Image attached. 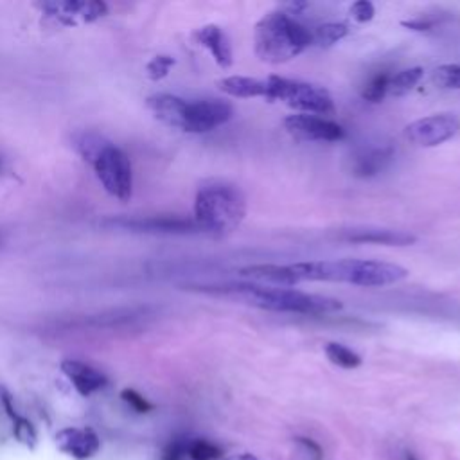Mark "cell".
<instances>
[{
	"label": "cell",
	"instance_id": "2e32d148",
	"mask_svg": "<svg viewBox=\"0 0 460 460\" xmlns=\"http://www.w3.org/2000/svg\"><path fill=\"white\" fill-rule=\"evenodd\" d=\"M186 106L188 101L173 94H155L147 97V108L155 113V117L177 130H182Z\"/></svg>",
	"mask_w": 460,
	"mask_h": 460
},
{
	"label": "cell",
	"instance_id": "484cf974",
	"mask_svg": "<svg viewBox=\"0 0 460 460\" xmlns=\"http://www.w3.org/2000/svg\"><path fill=\"white\" fill-rule=\"evenodd\" d=\"M188 455L191 456V460H218L222 458L223 451L214 446L209 440H193L191 444H188Z\"/></svg>",
	"mask_w": 460,
	"mask_h": 460
},
{
	"label": "cell",
	"instance_id": "7c38bea8",
	"mask_svg": "<svg viewBox=\"0 0 460 460\" xmlns=\"http://www.w3.org/2000/svg\"><path fill=\"white\" fill-rule=\"evenodd\" d=\"M40 8L63 26L96 22L103 19L108 12L105 3H76V0H67V3H46Z\"/></svg>",
	"mask_w": 460,
	"mask_h": 460
},
{
	"label": "cell",
	"instance_id": "d6986e66",
	"mask_svg": "<svg viewBox=\"0 0 460 460\" xmlns=\"http://www.w3.org/2000/svg\"><path fill=\"white\" fill-rule=\"evenodd\" d=\"M220 90L232 96V97H266L268 99V81L266 79H255V78H245V76H230L222 79Z\"/></svg>",
	"mask_w": 460,
	"mask_h": 460
},
{
	"label": "cell",
	"instance_id": "8992f818",
	"mask_svg": "<svg viewBox=\"0 0 460 460\" xmlns=\"http://www.w3.org/2000/svg\"><path fill=\"white\" fill-rule=\"evenodd\" d=\"M106 229H119L137 234H161V236H191L204 232L195 218L182 216H121L101 222Z\"/></svg>",
	"mask_w": 460,
	"mask_h": 460
},
{
	"label": "cell",
	"instance_id": "d6a6232c",
	"mask_svg": "<svg viewBox=\"0 0 460 460\" xmlns=\"http://www.w3.org/2000/svg\"><path fill=\"white\" fill-rule=\"evenodd\" d=\"M0 403H3V406H4L6 412H8V415H10L13 421L21 417V415L15 412V405H13V399H12L10 392H8L6 389H3V387H0Z\"/></svg>",
	"mask_w": 460,
	"mask_h": 460
},
{
	"label": "cell",
	"instance_id": "e0dca14e",
	"mask_svg": "<svg viewBox=\"0 0 460 460\" xmlns=\"http://www.w3.org/2000/svg\"><path fill=\"white\" fill-rule=\"evenodd\" d=\"M195 38L200 46H204L205 49L211 51L214 62L222 69H229L232 65V47H230L227 35L222 31V28H218L214 24L204 26L195 33Z\"/></svg>",
	"mask_w": 460,
	"mask_h": 460
},
{
	"label": "cell",
	"instance_id": "9a60e30c",
	"mask_svg": "<svg viewBox=\"0 0 460 460\" xmlns=\"http://www.w3.org/2000/svg\"><path fill=\"white\" fill-rule=\"evenodd\" d=\"M62 371L83 396H90L106 385V376L83 362L65 360L62 364Z\"/></svg>",
	"mask_w": 460,
	"mask_h": 460
},
{
	"label": "cell",
	"instance_id": "1f68e13d",
	"mask_svg": "<svg viewBox=\"0 0 460 460\" xmlns=\"http://www.w3.org/2000/svg\"><path fill=\"white\" fill-rule=\"evenodd\" d=\"M188 455V444L182 440L173 442L166 453H164V460H184V456Z\"/></svg>",
	"mask_w": 460,
	"mask_h": 460
},
{
	"label": "cell",
	"instance_id": "ac0fdd59",
	"mask_svg": "<svg viewBox=\"0 0 460 460\" xmlns=\"http://www.w3.org/2000/svg\"><path fill=\"white\" fill-rule=\"evenodd\" d=\"M394 149L390 146L385 147H374L365 151L364 155H360L353 166V175L360 179H371L380 175L392 161Z\"/></svg>",
	"mask_w": 460,
	"mask_h": 460
},
{
	"label": "cell",
	"instance_id": "4316f807",
	"mask_svg": "<svg viewBox=\"0 0 460 460\" xmlns=\"http://www.w3.org/2000/svg\"><path fill=\"white\" fill-rule=\"evenodd\" d=\"M173 65H175V60H173L171 56L161 54V56H155V58H153V60L147 63L146 71H147V76H149L153 81H159V79H164V78L170 74V71L173 69Z\"/></svg>",
	"mask_w": 460,
	"mask_h": 460
},
{
	"label": "cell",
	"instance_id": "f1b7e54d",
	"mask_svg": "<svg viewBox=\"0 0 460 460\" xmlns=\"http://www.w3.org/2000/svg\"><path fill=\"white\" fill-rule=\"evenodd\" d=\"M374 15H376V8L372 3H369V0H358V3L351 6V17L360 24L371 22Z\"/></svg>",
	"mask_w": 460,
	"mask_h": 460
},
{
	"label": "cell",
	"instance_id": "8d00e7d4",
	"mask_svg": "<svg viewBox=\"0 0 460 460\" xmlns=\"http://www.w3.org/2000/svg\"><path fill=\"white\" fill-rule=\"evenodd\" d=\"M0 171H3V157H0Z\"/></svg>",
	"mask_w": 460,
	"mask_h": 460
},
{
	"label": "cell",
	"instance_id": "836d02e7",
	"mask_svg": "<svg viewBox=\"0 0 460 460\" xmlns=\"http://www.w3.org/2000/svg\"><path fill=\"white\" fill-rule=\"evenodd\" d=\"M297 442L302 444L304 447H308L310 453L314 455L315 460H322V449L319 444H315L312 439H305V437H297Z\"/></svg>",
	"mask_w": 460,
	"mask_h": 460
},
{
	"label": "cell",
	"instance_id": "3957f363",
	"mask_svg": "<svg viewBox=\"0 0 460 460\" xmlns=\"http://www.w3.org/2000/svg\"><path fill=\"white\" fill-rule=\"evenodd\" d=\"M245 214L247 198L232 184H207L197 193L195 222L204 232L229 234L241 225Z\"/></svg>",
	"mask_w": 460,
	"mask_h": 460
},
{
	"label": "cell",
	"instance_id": "44dd1931",
	"mask_svg": "<svg viewBox=\"0 0 460 460\" xmlns=\"http://www.w3.org/2000/svg\"><path fill=\"white\" fill-rule=\"evenodd\" d=\"M424 76V71L421 67H412L397 72L396 76H390L389 79V92L392 96H405L408 94Z\"/></svg>",
	"mask_w": 460,
	"mask_h": 460
},
{
	"label": "cell",
	"instance_id": "cb8c5ba5",
	"mask_svg": "<svg viewBox=\"0 0 460 460\" xmlns=\"http://www.w3.org/2000/svg\"><path fill=\"white\" fill-rule=\"evenodd\" d=\"M433 83L446 90H460V65H442L433 76Z\"/></svg>",
	"mask_w": 460,
	"mask_h": 460
},
{
	"label": "cell",
	"instance_id": "4fadbf2b",
	"mask_svg": "<svg viewBox=\"0 0 460 460\" xmlns=\"http://www.w3.org/2000/svg\"><path fill=\"white\" fill-rule=\"evenodd\" d=\"M342 241L362 243V245H385V247H408L417 241V238L405 230L392 229H351L339 236Z\"/></svg>",
	"mask_w": 460,
	"mask_h": 460
},
{
	"label": "cell",
	"instance_id": "30bf717a",
	"mask_svg": "<svg viewBox=\"0 0 460 460\" xmlns=\"http://www.w3.org/2000/svg\"><path fill=\"white\" fill-rule=\"evenodd\" d=\"M149 317V308H119L110 310L96 315H85L76 317L72 321H63L60 324H54V331H72V330H119L133 326L140 321Z\"/></svg>",
	"mask_w": 460,
	"mask_h": 460
},
{
	"label": "cell",
	"instance_id": "5b68a950",
	"mask_svg": "<svg viewBox=\"0 0 460 460\" xmlns=\"http://www.w3.org/2000/svg\"><path fill=\"white\" fill-rule=\"evenodd\" d=\"M268 99H277L300 113H335V101L331 94L317 85L293 81L280 76H270L268 79Z\"/></svg>",
	"mask_w": 460,
	"mask_h": 460
},
{
	"label": "cell",
	"instance_id": "52a82bcc",
	"mask_svg": "<svg viewBox=\"0 0 460 460\" xmlns=\"http://www.w3.org/2000/svg\"><path fill=\"white\" fill-rule=\"evenodd\" d=\"M105 191L121 202H128L133 191V173L130 159L117 146L110 144L92 164Z\"/></svg>",
	"mask_w": 460,
	"mask_h": 460
},
{
	"label": "cell",
	"instance_id": "7a4b0ae2",
	"mask_svg": "<svg viewBox=\"0 0 460 460\" xmlns=\"http://www.w3.org/2000/svg\"><path fill=\"white\" fill-rule=\"evenodd\" d=\"M255 54L264 63H286L314 44L312 33L282 12L264 15L254 35Z\"/></svg>",
	"mask_w": 460,
	"mask_h": 460
},
{
	"label": "cell",
	"instance_id": "e575fe53",
	"mask_svg": "<svg viewBox=\"0 0 460 460\" xmlns=\"http://www.w3.org/2000/svg\"><path fill=\"white\" fill-rule=\"evenodd\" d=\"M225 460H259L257 456H254L252 453H236V455H230L229 458Z\"/></svg>",
	"mask_w": 460,
	"mask_h": 460
},
{
	"label": "cell",
	"instance_id": "603a6c76",
	"mask_svg": "<svg viewBox=\"0 0 460 460\" xmlns=\"http://www.w3.org/2000/svg\"><path fill=\"white\" fill-rule=\"evenodd\" d=\"M326 356L330 358L331 364L342 369H356L362 365V356L358 353L337 342H331L326 346Z\"/></svg>",
	"mask_w": 460,
	"mask_h": 460
},
{
	"label": "cell",
	"instance_id": "83f0119b",
	"mask_svg": "<svg viewBox=\"0 0 460 460\" xmlns=\"http://www.w3.org/2000/svg\"><path fill=\"white\" fill-rule=\"evenodd\" d=\"M13 422H15V437L21 442H24L26 446L33 447L37 444V431H35L33 424L28 419H24V417L15 419Z\"/></svg>",
	"mask_w": 460,
	"mask_h": 460
},
{
	"label": "cell",
	"instance_id": "d590c367",
	"mask_svg": "<svg viewBox=\"0 0 460 460\" xmlns=\"http://www.w3.org/2000/svg\"><path fill=\"white\" fill-rule=\"evenodd\" d=\"M406 460H417V458H415L414 455H408V456H406Z\"/></svg>",
	"mask_w": 460,
	"mask_h": 460
},
{
	"label": "cell",
	"instance_id": "6da1fadb",
	"mask_svg": "<svg viewBox=\"0 0 460 460\" xmlns=\"http://www.w3.org/2000/svg\"><path fill=\"white\" fill-rule=\"evenodd\" d=\"M189 289L225 295L239 298L255 308L277 312V314H298V315H326L342 310V302L331 297L298 291L295 288L282 286H263L248 282H227V284H193Z\"/></svg>",
	"mask_w": 460,
	"mask_h": 460
},
{
	"label": "cell",
	"instance_id": "277c9868",
	"mask_svg": "<svg viewBox=\"0 0 460 460\" xmlns=\"http://www.w3.org/2000/svg\"><path fill=\"white\" fill-rule=\"evenodd\" d=\"M408 277V270L385 261L362 259H337L326 261L328 282H347L364 288H378L396 284Z\"/></svg>",
	"mask_w": 460,
	"mask_h": 460
},
{
	"label": "cell",
	"instance_id": "ffe728a7",
	"mask_svg": "<svg viewBox=\"0 0 460 460\" xmlns=\"http://www.w3.org/2000/svg\"><path fill=\"white\" fill-rule=\"evenodd\" d=\"M110 144L112 142H108L103 135H99L96 131H83V133L76 135V138H74V147L78 149L83 161H87L88 164H94Z\"/></svg>",
	"mask_w": 460,
	"mask_h": 460
},
{
	"label": "cell",
	"instance_id": "5bb4252c",
	"mask_svg": "<svg viewBox=\"0 0 460 460\" xmlns=\"http://www.w3.org/2000/svg\"><path fill=\"white\" fill-rule=\"evenodd\" d=\"M56 444L63 453L78 460L90 458L99 451V446H101L97 435L92 430H78V428L62 430L56 435Z\"/></svg>",
	"mask_w": 460,
	"mask_h": 460
},
{
	"label": "cell",
	"instance_id": "d4e9b609",
	"mask_svg": "<svg viewBox=\"0 0 460 460\" xmlns=\"http://www.w3.org/2000/svg\"><path fill=\"white\" fill-rule=\"evenodd\" d=\"M389 74H378L374 76L362 90V97L369 103H380L389 94Z\"/></svg>",
	"mask_w": 460,
	"mask_h": 460
},
{
	"label": "cell",
	"instance_id": "f546056e",
	"mask_svg": "<svg viewBox=\"0 0 460 460\" xmlns=\"http://www.w3.org/2000/svg\"><path fill=\"white\" fill-rule=\"evenodd\" d=\"M121 397H122L135 412H138V414H146V412H149V410L153 408L151 403H147L138 392H135V390H131V389L122 390Z\"/></svg>",
	"mask_w": 460,
	"mask_h": 460
},
{
	"label": "cell",
	"instance_id": "9c48e42d",
	"mask_svg": "<svg viewBox=\"0 0 460 460\" xmlns=\"http://www.w3.org/2000/svg\"><path fill=\"white\" fill-rule=\"evenodd\" d=\"M460 130V119L455 113H437L422 117L406 126V138L421 147H435L453 138Z\"/></svg>",
	"mask_w": 460,
	"mask_h": 460
},
{
	"label": "cell",
	"instance_id": "7402d4cb",
	"mask_svg": "<svg viewBox=\"0 0 460 460\" xmlns=\"http://www.w3.org/2000/svg\"><path fill=\"white\" fill-rule=\"evenodd\" d=\"M347 35H349L347 24L330 22V24L317 28V31L312 37H314V44H317L321 47H331V46L339 44L340 40H344Z\"/></svg>",
	"mask_w": 460,
	"mask_h": 460
},
{
	"label": "cell",
	"instance_id": "4dcf8cb0",
	"mask_svg": "<svg viewBox=\"0 0 460 460\" xmlns=\"http://www.w3.org/2000/svg\"><path fill=\"white\" fill-rule=\"evenodd\" d=\"M437 19H428V17H419L414 21H405L401 22V26L412 29V31H431L437 26Z\"/></svg>",
	"mask_w": 460,
	"mask_h": 460
},
{
	"label": "cell",
	"instance_id": "8fae6325",
	"mask_svg": "<svg viewBox=\"0 0 460 460\" xmlns=\"http://www.w3.org/2000/svg\"><path fill=\"white\" fill-rule=\"evenodd\" d=\"M284 128L298 140L337 142L346 137V130L339 122L310 113H295L286 117Z\"/></svg>",
	"mask_w": 460,
	"mask_h": 460
},
{
	"label": "cell",
	"instance_id": "ba28073f",
	"mask_svg": "<svg viewBox=\"0 0 460 460\" xmlns=\"http://www.w3.org/2000/svg\"><path fill=\"white\" fill-rule=\"evenodd\" d=\"M234 108L230 103L222 99H198L188 101L184 112L182 131L189 133H207L214 128L229 122L232 119Z\"/></svg>",
	"mask_w": 460,
	"mask_h": 460
}]
</instances>
